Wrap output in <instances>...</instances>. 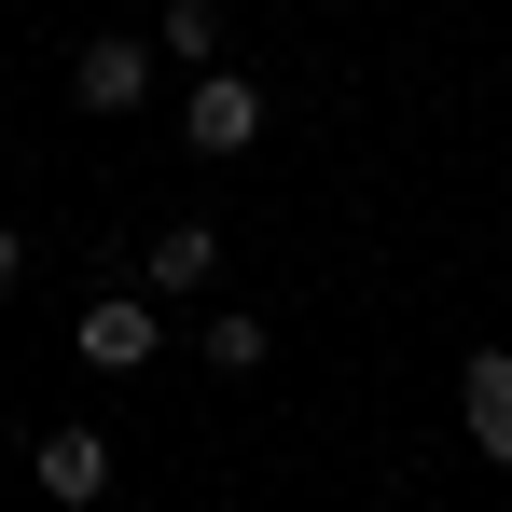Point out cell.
Returning a JSON list of instances; mask_svg holds the SVG:
<instances>
[{"label": "cell", "mask_w": 512, "mask_h": 512, "mask_svg": "<svg viewBox=\"0 0 512 512\" xmlns=\"http://www.w3.org/2000/svg\"><path fill=\"white\" fill-rule=\"evenodd\" d=\"M180 139H194L208 167L263 153V84H250V70H194V97H180Z\"/></svg>", "instance_id": "1"}, {"label": "cell", "mask_w": 512, "mask_h": 512, "mask_svg": "<svg viewBox=\"0 0 512 512\" xmlns=\"http://www.w3.org/2000/svg\"><path fill=\"white\" fill-rule=\"evenodd\" d=\"M70 346H84V374H139V360H153V291H97L84 319H70Z\"/></svg>", "instance_id": "2"}, {"label": "cell", "mask_w": 512, "mask_h": 512, "mask_svg": "<svg viewBox=\"0 0 512 512\" xmlns=\"http://www.w3.org/2000/svg\"><path fill=\"white\" fill-rule=\"evenodd\" d=\"M222 277V222H153V250H139V291L153 305H194Z\"/></svg>", "instance_id": "3"}, {"label": "cell", "mask_w": 512, "mask_h": 512, "mask_svg": "<svg viewBox=\"0 0 512 512\" xmlns=\"http://www.w3.org/2000/svg\"><path fill=\"white\" fill-rule=\"evenodd\" d=\"M28 457H42V499H56V512H97V499H111V429H42Z\"/></svg>", "instance_id": "4"}, {"label": "cell", "mask_w": 512, "mask_h": 512, "mask_svg": "<svg viewBox=\"0 0 512 512\" xmlns=\"http://www.w3.org/2000/svg\"><path fill=\"white\" fill-rule=\"evenodd\" d=\"M70 97H84V111H139V97H153V42H125V28H97L84 56H70Z\"/></svg>", "instance_id": "5"}, {"label": "cell", "mask_w": 512, "mask_h": 512, "mask_svg": "<svg viewBox=\"0 0 512 512\" xmlns=\"http://www.w3.org/2000/svg\"><path fill=\"white\" fill-rule=\"evenodd\" d=\"M457 429L485 443V471H512V346H471V374H457Z\"/></svg>", "instance_id": "6"}, {"label": "cell", "mask_w": 512, "mask_h": 512, "mask_svg": "<svg viewBox=\"0 0 512 512\" xmlns=\"http://www.w3.org/2000/svg\"><path fill=\"white\" fill-rule=\"evenodd\" d=\"M194 346H208V374H263V305H208V319H194Z\"/></svg>", "instance_id": "7"}, {"label": "cell", "mask_w": 512, "mask_h": 512, "mask_svg": "<svg viewBox=\"0 0 512 512\" xmlns=\"http://www.w3.org/2000/svg\"><path fill=\"white\" fill-rule=\"evenodd\" d=\"M167 56L180 70H222V0H167Z\"/></svg>", "instance_id": "8"}, {"label": "cell", "mask_w": 512, "mask_h": 512, "mask_svg": "<svg viewBox=\"0 0 512 512\" xmlns=\"http://www.w3.org/2000/svg\"><path fill=\"white\" fill-rule=\"evenodd\" d=\"M14 277H28V236H14V222H0V291H14Z\"/></svg>", "instance_id": "9"}, {"label": "cell", "mask_w": 512, "mask_h": 512, "mask_svg": "<svg viewBox=\"0 0 512 512\" xmlns=\"http://www.w3.org/2000/svg\"><path fill=\"white\" fill-rule=\"evenodd\" d=\"M0 153H14V139H0Z\"/></svg>", "instance_id": "10"}]
</instances>
